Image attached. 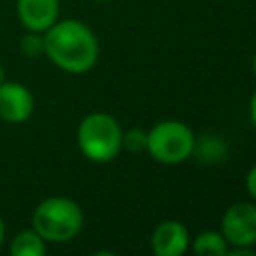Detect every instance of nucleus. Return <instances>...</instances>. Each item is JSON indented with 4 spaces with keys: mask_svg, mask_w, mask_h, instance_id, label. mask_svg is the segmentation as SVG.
I'll list each match as a JSON object with an SVG mask.
<instances>
[{
    "mask_svg": "<svg viewBox=\"0 0 256 256\" xmlns=\"http://www.w3.org/2000/svg\"><path fill=\"white\" fill-rule=\"evenodd\" d=\"M222 236L232 246L256 244V206L250 202L232 204L222 216Z\"/></svg>",
    "mask_w": 256,
    "mask_h": 256,
    "instance_id": "obj_5",
    "label": "nucleus"
},
{
    "mask_svg": "<svg viewBox=\"0 0 256 256\" xmlns=\"http://www.w3.org/2000/svg\"><path fill=\"white\" fill-rule=\"evenodd\" d=\"M78 146L88 160L108 162L122 148V130L110 114H88L78 126Z\"/></svg>",
    "mask_w": 256,
    "mask_h": 256,
    "instance_id": "obj_3",
    "label": "nucleus"
},
{
    "mask_svg": "<svg viewBox=\"0 0 256 256\" xmlns=\"http://www.w3.org/2000/svg\"><path fill=\"white\" fill-rule=\"evenodd\" d=\"M20 48H22V54L24 56L36 58V56L44 54V36H40L38 32H30V34H26L22 38Z\"/></svg>",
    "mask_w": 256,
    "mask_h": 256,
    "instance_id": "obj_13",
    "label": "nucleus"
},
{
    "mask_svg": "<svg viewBox=\"0 0 256 256\" xmlns=\"http://www.w3.org/2000/svg\"><path fill=\"white\" fill-rule=\"evenodd\" d=\"M44 54L62 70L82 74L96 64L98 40L94 32L78 20L54 22L44 32Z\"/></svg>",
    "mask_w": 256,
    "mask_h": 256,
    "instance_id": "obj_1",
    "label": "nucleus"
},
{
    "mask_svg": "<svg viewBox=\"0 0 256 256\" xmlns=\"http://www.w3.org/2000/svg\"><path fill=\"white\" fill-rule=\"evenodd\" d=\"M44 238L32 228V230H22L14 236L10 244V254L12 256H42L46 252Z\"/></svg>",
    "mask_w": 256,
    "mask_h": 256,
    "instance_id": "obj_9",
    "label": "nucleus"
},
{
    "mask_svg": "<svg viewBox=\"0 0 256 256\" xmlns=\"http://www.w3.org/2000/svg\"><path fill=\"white\" fill-rule=\"evenodd\" d=\"M98 2H106V0H98Z\"/></svg>",
    "mask_w": 256,
    "mask_h": 256,
    "instance_id": "obj_19",
    "label": "nucleus"
},
{
    "mask_svg": "<svg viewBox=\"0 0 256 256\" xmlns=\"http://www.w3.org/2000/svg\"><path fill=\"white\" fill-rule=\"evenodd\" d=\"M192 250L202 256H226L228 254V242L220 232H202L194 238Z\"/></svg>",
    "mask_w": 256,
    "mask_h": 256,
    "instance_id": "obj_10",
    "label": "nucleus"
},
{
    "mask_svg": "<svg viewBox=\"0 0 256 256\" xmlns=\"http://www.w3.org/2000/svg\"><path fill=\"white\" fill-rule=\"evenodd\" d=\"M16 12L30 32H46L58 18V0H18Z\"/></svg>",
    "mask_w": 256,
    "mask_h": 256,
    "instance_id": "obj_8",
    "label": "nucleus"
},
{
    "mask_svg": "<svg viewBox=\"0 0 256 256\" xmlns=\"http://www.w3.org/2000/svg\"><path fill=\"white\" fill-rule=\"evenodd\" d=\"M34 110V98L18 82H0V118L12 124L24 122Z\"/></svg>",
    "mask_w": 256,
    "mask_h": 256,
    "instance_id": "obj_6",
    "label": "nucleus"
},
{
    "mask_svg": "<svg viewBox=\"0 0 256 256\" xmlns=\"http://www.w3.org/2000/svg\"><path fill=\"white\" fill-rule=\"evenodd\" d=\"M2 240H4V222L0 218V244H2Z\"/></svg>",
    "mask_w": 256,
    "mask_h": 256,
    "instance_id": "obj_16",
    "label": "nucleus"
},
{
    "mask_svg": "<svg viewBox=\"0 0 256 256\" xmlns=\"http://www.w3.org/2000/svg\"><path fill=\"white\" fill-rule=\"evenodd\" d=\"M252 70H254V74H256V54H254V60H252Z\"/></svg>",
    "mask_w": 256,
    "mask_h": 256,
    "instance_id": "obj_17",
    "label": "nucleus"
},
{
    "mask_svg": "<svg viewBox=\"0 0 256 256\" xmlns=\"http://www.w3.org/2000/svg\"><path fill=\"white\" fill-rule=\"evenodd\" d=\"M246 188H248L250 196L256 198V166H252L250 172H248V176H246Z\"/></svg>",
    "mask_w": 256,
    "mask_h": 256,
    "instance_id": "obj_14",
    "label": "nucleus"
},
{
    "mask_svg": "<svg viewBox=\"0 0 256 256\" xmlns=\"http://www.w3.org/2000/svg\"><path fill=\"white\" fill-rule=\"evenodd\" d=\"M250 120L256 126V92L252 94V100H250Z\"/></svg>",
    "mask_w": 256,
    "mask_h": 256,
    "instance_id": "obj_15",
    "label": "nucleus"
},
{
    "mask_svg": "<svg viewBox=\"0 0 256 256\" xmlns=\"http://www.w3.org/2000/svg\"><path fill=\"white\" fill-rule=\"evenodd\" d=\"M146 142H148V132H144L142 128H130L128 132L122 134V146L130 152L146 150Z\"/></svg>",
    "mask_w": 256,
    "mask_h": 256,
    "instance_id": "obj_12",
    "label": "nucleus"
},
{
    "mask_svg": "<svg viewBox=\"0 0 256 256\" xmlns=\"http://www.w3.org/2000/svg\"><path fill=\"white\" fill-rule=\"evenodd\" d=\"M194 150H196V154H198V158H200L202 162H218V160H222V156L226 154L224 142L218 140V138H214V136H202L200 142L194 140L192 152H194Z\"/></svg>",
    "mask_w": 256,
    "mask_h": 256,
    "instance_id": "obj_11",
    "label": "nucleus"
},
{
    "mask_svg": "<svg viewBox=\"0 0 256 256\" xmlns=\"http://www.w3.org/2000/svg\"><path fill=\"white\" fill-rule=\"evenodd\" d=\"M194 136L192 130L176 120H166L156 124L148 132L146 150L150 156L162 164H178L192 154Z\"/></svg>",
    "mask_w": 256,
    "mask_h": 256,
    "instance_id": "obj_4",
    "label": "nucleus"
},
{
    "mask_svg": "<svg viewBox=\"0 0 256 256\" xmlns=\"http://www.w3.org/2000/svg\"><path fill=\"white\" fill-rule=\"evenodd\" d=\"M4 80V68H2V64H0V82Z\"/></svg>",
    "mask_w": 256,
    "mask_h": 256,
    "instance_id": "obj_18",
    "label": "nucleus"
},
{
    "mask_svg": "<svg viewBox=\"0 0 256 256\" xmlns=\"http://www.w3.org/2000/svg\"><path fill=\"white\" fill-rule=\"evenodd\" d=\"M150 244L156 256H180L188 248V230L182 222L164 220L154 228Z\"/></svg>",
    "mask_w": 256,
    "mask_h": 256,
    "instance_id": "obj_7",
    "label": "nucleus"
},
{
    "mask_svg": "<svg viewBox=\"0 0 256 256\" xmlns=\"http://www.w3.org/2000/svg\"><path fill=\"white\" fill-rule=\"evenodd\" d=\"M84 216L80 206L64 196L42 200L32 214V228L48 242L72 240L82 228Z\"/></svg>",
    "mask_w": 256,
    "mask_h": 256,
    "instance_id": "obj_2",
    "label": "nucleus"
}]
</instances>
